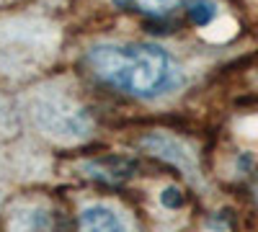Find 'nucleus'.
<instances>
[{
	"instance_id": "7ed1b4c3",
	"label": "nucleus",
	"mask_w": 258,
	"mask_h": 232,
	"mask_svg": "<svg viewBox=\"0 0 258 232\" xmlns=\"http://www.w3.org/2000/svg\"><path fill=\"white\" fill-rule=\"evenodd\" d=\"M114 3L124 11H135L142 16H168L176 11L183 0H114Z\"/></svg>"
},
{
	"instance_id": "f257e3e1",
	"label": "nucleus",
	"mask_w": 258,
	"mask_h": 232,
	"mask_svg": "<svg viewBox=\"0 0 258 232\" xmlns=\"http://www.w3.org/2000/svg\"><path fill=\"white\" fill-rule=\"evenodd\" d=\"M88 65L103 83L132 93V96H158L170 83V59L163 49L150 44H103L91 49Z\"/></svg>"
},
{
	"instance_id": "39448f33",
	"label": "nucleus",
	"mask_w": 258,
	"mask_h": 232,
	"mask_svg": "<svg viewBox=\"0 0 258 232\" xmlns=\"http://www.w3.org/2000/svg\"><path fill=\"white\" fill-rule=\"evenodd\" d=\"M178 191H173V188H168V191L163 194V204L168 206H181V196H176Z\"/></svg>"
},
{
	"instance_id": "20e7f679",
	"label": "nucleus",
	"mask_w": 258,
	"mask_h": 232,
	"mask_svg": "<svg viewBox=\"0 0 258 232\" xmlns=\"http://www.w3.org/2000/svg\"><path fill=\"white\" fill-rule=\"evenodd\" d=\"M188 16L197 26H207L209 21L217 16V8H214V3H209V0H197V3L188 8Z\"/></svg>"
},
{
	"instance_id": "f03ea898",
	"label": "nucleus",
	"mask_w": 258,
	"mask_h": 232,
	"mask_svg": "<svg viewBox=\"0 0 258 232\" xmlns=\"http://www.w3.org/2000/svg\"><path fill=\"white\" fill-rule=\"evenodd\" d=\"M80 232H124V224L111 209L91 206L80 214Z\"/></svg>"
}]
</instances>
